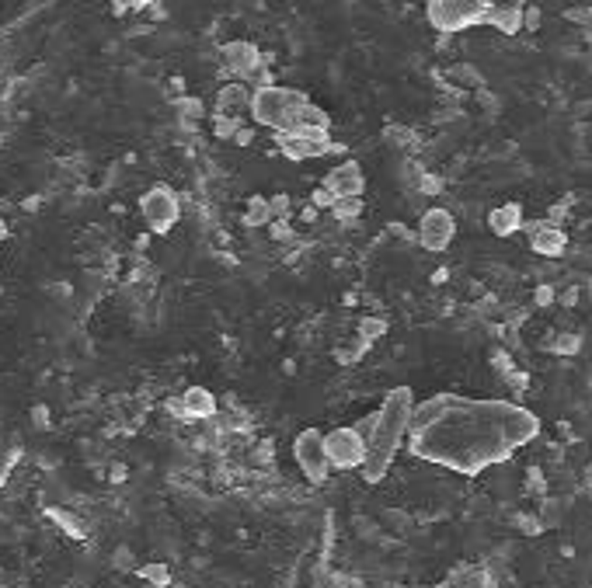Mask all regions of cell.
<instances>
[{
  "label": "cell",
  "mask_w": 592,
  "mask_h": 588,
  "mask_svg": "<svg viewBox=\"0 0 592 588\" xmlns=\"http://www.w3.org/2000/svg\"><path fill=\"white\" fill-rule=\"evenodd\" d=\"M541 418L513 400L436 393L415 404L408 425V449L425 464L477 477L488 466L513 460L537 439Z\"/></svg>",
  "instance_id": "6da1fadb"
},
{
  "label": "cell",
  "mask_w": 592,
  "mask_h": 588,
  "mask_svg": "<svg viewBox=\"0 0 592 588\" xmlns=\"http://www.w3.org/2000/svg\"><path fill=\"white\" fill-rule=\"evenodd\" d=\"M412 411H415V393L408 390V387H397V390H391L384 397V404L373 415H366L363 421L352 425L366 439V460H363L359 470H363V477L370 484L384 481V473L394 464L401 442L408 439Z\"/></svg>",
  "instance_id": "7a4b0ae2"
},
{
  "label": "cell",
  "mask_w": 592,
  "mask_h": 588,
  "mask_svg": "<svg viewBox=\"0 0 592 588\" xmlns=\"http://www.w3.org/2000/svg\"><path fill=\"white\" fill-rule=\"evenodd\" d=\"M526 0H429V18L443 32L492 25L505 35L519 32Z\"/></svg>",
  "instance_id": "3957f363"
},
{
  "label": "cell",
  "mask_w": 592,
  "mask_h": 588,
  "mask_svg": "<svg viewBox=\"0 0 592 588\" xmlns=\"http://www.w3.org/2000/svg\"><path fill=\"white\" fill-rule=\"evenodd\" d=\"M324 456H328V466L335 470H359L366 460V439L352 425L335 428L324 436Z\"/></svg>",
  "instance_id": "277c9868"
},
{
  "label": "cell",
  "mask_w": 592,
  "mask_h": 588,
  "mask_svg": "<svg viewBox=\"0 0 592 588\" xmlns=\"http://www.w3.org/2000/svg\"><path fill=\"white\" fill-rule=\"evenodd\" d=\"M293 456L300 470L310 477V484H324V477H328V456H324V436L318 428H307V432H300L293 442Z\"/></svg>",
  "instance_id": "5b68a950"
},
{
  "label": "cell",
  "mask_w": 592,
  "mask_h": 588,
  "mask_svg": "<svg viewBox=\"0 0 592 588\" xmlns=\"http://www.w3.org/2000/svg\"><path fill=\"white\" fill-rule=\"evenodd\" d=\"M457 234V223L446 209H429L419 223V241L425 251H446Z\"/></svg>",
  "instance_id": "8992f818"
},
{
  "label": "cell",
  "mask_w": 592,
  "mask_h": 588,
  "mask_svg": "<svg viewBox=\"0 0 592 588\" xmlns=\"http://www.w3.org/2000/svg\"><path fill=\"white\" fill-rule=\"evenodd\" d=\"M143 216H147L150 230H157V234H168L178 220V202H174L171 192H164V188H153L147 198H143Z\"/></svg>",
  "instance_id": "52a82bcc"
},
{
  "label": "cell",
  "mask_w": 592,
  "mask_h": 588,
  "mask_svg": "<svg viewBox=\"0 0 592 588\" xmlns=\"http://www.w3.org/2000/svg\"><path fill=\"white\" fill-rule=\"evenodd\" d=\"M530 247L537 254H547V258H561L568 247V237L554 223H537V226H530Z\"/></svg>",
  "instance_id": "ba28073f"
},
{
  "label": "cell",
  "mask_w": 592,
  "mask_h": 588,
  "mask_svg": "<svg viewBox=\"0 0 592 588\" xmlns=\"http://www.w3.org/2000/svg\"><path fill=\"white\" fill-rule=\"evenodd\" d=\"M488 226H492L495 237H513V234L523 230V209H519L516 202L498 206L492 216H488Z\"/></svg>",
  "instance_id": "9c48e42d"
},
{
  "label": "cell",
  "mask_w": 592,
  "mask_h": 588,
  "mask_svg": "<svg viewBox=\"0 0 592 588\" xmlns=\"http://www.w3.org/2000/svg\"><path fill=\"white\" fill-rule=\"evenodd\" d=\"M181 408H185V415L192 418H209L217 411V397L209 390H202V387H192V390H185V397H181Z\"/></svg>",
  "instance_id": "30bf717a"
},
{
  "label": "cell",
  "mask_w": 592,
  "mask_h": 588,
  "mask_svg": "<svg viewBox=\"0 0 592 588\" xmlns=\"http://www.w3.org/2000/svg\"><path fill=\"white\" fill-rule=\"evenodd\" d=\"M453 588H495V582L488 578V571L481 567H460L453 578H446Z\"/></svg>",
  "instance_id": "8fae6325"
},
{
  "label": "cell",
  "mask_w": 592,
  "mask_h": 588,
  "mask_svg": "<svg viewBox=\"0 0 592 588\" xmlns=\"http://www.w3.org/2000/svg\"><path fill=\"white\" fill-rule=\"evenodd\" d=\"M11 464H14V456H11V453H4V449H0V484H4V481H7V473H11Z\"/></svg>",
  "instance_id": "7c38bea8"
},
{
  "label": "cell",
  "mask_w": 592,
  "mask_h": 588,
  "mask_svg": "<svg viewBox=\"0 0 592 588\" xmlns=\"http://www.w3.org/2000/svg\"><path fill=\"white\" fill-rule=\"evenodd\" d=\"M0 244H4V223H0Z\"/></svg>",
  "instance_id": "4fadbf2b"
},
{
  "label": "cell",
  "mask_w": 592,
  "mask_h": 588,
  "mask_svg": "<svg viewBox=\"0 0 592 588\" xmlns=\"http://www.w3.org/2000/svg\"><path fill=\"white\" fill-rule=\"evenodd\" d=\"M436 588H453V585H449V582H443V585H436Z\"/></svg>",
  "instance_id": "5bb4252c"
}]
</instances>
